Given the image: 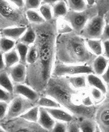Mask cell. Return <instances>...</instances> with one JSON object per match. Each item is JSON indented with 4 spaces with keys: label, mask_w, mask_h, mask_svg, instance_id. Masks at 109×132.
Returning <instances> with one entry per match:
<instances>
[{
    "label": "cell",
    "mask_w": 109,
    "mask_h": 132,
    "mask_svg": "<svg viewBox=\"0 0 109 132\" xmlns=\"http://www.w3.org/2000/svg\"><path fill=\"white\" fill-rule=\"evenodd\" d=\"M33 26L36 32L35 44L38 50V59L27 68L26 80L28 85L39 93H43L52 76L56 60V41L58 35L56 19Z\"/></svg>",
    "instance_id": "6da1fadb"
},
{
    "label": "cell",
    "mask_w": 109,
    "mask_h": 132,
    "mask_svg": "<svg viewBox=\"0 0 109 132\" xmlns=\"http://www.w3.org/2000/svg\"><path fill=\"white\" fill-rule=\"evenodd\" d=\"M96 57L88 49L86 39L80 34L73 31L57 35L55 52L57 61L66 64L91 65Z\"/></svg>",
    "instance_id": "7a4b0ae2"
},
{
    "label": "cell",
    "mask_w": 109,
    "mask_h": 132,
    "mask_svg": "<svg viewBox=\"0 0 109 132\" xmlns=\"http://www.w3.org/2000/svg\"><path fill=\"white\" fill-rule=\"evenodd\" d=\"M87 89L77 90L68 82L67 77L51 76L43 95H48L57 101L61 106L75 116L78 104Z\"/></svg>",
    "instance_id": "3957f363"
},
{
    "label": "cell",
    "mask_w": 109,
    "mask_h": 132,
    "mask_svg": "<svg viewBox=\"0 0 109 132\" xmlns=\"http://www.w3.org/2000/svg\"><path fill=\"white\" fill-rule=\"evenodd\" d=\"M97 14L98 10L96 5L94 4L88 5L85 10L81 11L68 10L66 15L64 16V19L69 23L75 32L80 34L88 21Z\"/></svg>",
    "instance_id": "277c9868"
},
{
    "label": "cell",
    "mask_w": 109,
    "mask_h": 132,
    "mask_svg": "<svg viewBox=\"0 0 109 132\" xmlns=\"http://www.w3.org/2000/svg\"><path fill=\"white\" fill-rule=\"evenodd\" d=\"M93 73L91 65L85 64H66L55 60L52 76L64 77L77 74H88Z\"/></svg>",
    "instance_id": "5b68a950"
},
{
    "label": "cell",
    "mask_w": 109,
    "mask_h": 132,
    "mask_svg": "<svg viewBox=\"0 0 109 132\" xmlns=\"http://www.w3.org/2000/svg\"><path fill=\"white\" fill-rule=\"evenodd\" d=\"M105 25L103 16L97 14L88 21L80 35L85 39H101Z\"/></svg>",
    "instance_id": "8992f818"
},
{
    "label": "cell",
    "mask_w": 109,
    "mask_h": 132,
    "mask_svg": "<svg viewBox=\"0 0 109 132\" xmlns=\"http://www.w3.org/2000/svg\"><path fill=\"white\" fill-rule=\"evenodd\" d=\"M94 119L99 131L109 132V98L106 97L96 104Z\"/></svg>",
    "instance_id": "52a82bcc"
},
{
    "label": "cell",
    "mask_w": 109,
    "mask_h": 132,
    "mask_svg": "<svg viewBox=\"0 0 109 132\" xmlns=\"http://www.w3.org/2000/svg\"><path fill=\"white\" fill-rule=\"evenodd\" d=\"M35 104H34L33 102L24 98L23 96L17 95V97L13 98L10 101L6 117L9 119L20 117V116L25 113L26 110H28Z\"/></svg>",
    "instance_id": "ba28073f"
},
{
    "label": "cell",
    "mask_w": 109,
    "mask_h": 132,
    "mask_svg": "<svg viewBox=\"0 0 109 132\" xmlns=\"http://www.w3.org/2000/svg\"><path fill=\"white\" fill-rule=\"evenodd\" d=\"M14 94L16 95H20L29 101L36 104L37 101L40 98V93L34 89L32 86L28 84L14 83Z\"/></svg>",
    "instance_id": "9c48e42d"
},
{
    "label": "cell",
    "mask_w": 109,
    "mask_h": 132,
    "mask_svg": "<svg viewBox=\"0 0 109 132\" xmlns=\"http://www.w3.org/2000/svg\"><path fill=\"white\" fill-rule=\"evenodd\" d=\"M9 74L14 83H23L26 80L27 67L26 64L19 62L9 68Z\"/></svg>",
    "instance_id": "30bf717a"
},
{
    "label": "cell",
    "mask_w": 109,
    "mask_h": 132,
    "mask_svg": "<svg viewBox=\"0 0 109 132\" xmlns=\"http://www.w3.org/2000/svg\"><path fill=\"white\" fill-rule=\"evenodd\" d=\"M50 116L56 120L61 121L65 122H69L72 121L75 116L71 112H69L67 109L64 107H55V108H45Z\"/></svg>",
    "instance_id": "8fae6325"
},
{
    "label": "cell",
    "mask_w": 109,
    "mask_h": 132,
    "mask_svg": "<svg viewBox=\"0 0 109 132\" xmlns=\"http://www.w3.org/2000/svg\"><path fill=\"white\" fill-rule=\"evenodd\" d=\"M56 120L50 116L48 110L44 107L39 109V116L38 119V123L45 131H52Z\"/></svg>",
    "instance_id": "7c38bea8"
},
{
    "label": "cell",
    "mask_w": 109,
    "mask_h": 132,
    "mask_svg": "<svg viewBox=\"0 0 109 132\" xmlns=\"http://www.w3.org/2000/svg\"><path fill=\"white\" fill-rule=\"evenodd\" d=\"M16 8L7 0H0V14L4 18L11 20H17L18 14Z\"/></svg>",
    "instance_id": "4fadbf2b"
},
{
    "label": "cell",
    "mask_w": 109,
    "mask_h": 132,
    "mask_svg": "<svg viewBox=\"0 0 109 132\" xmlns=\"http://www.w3.org/2000/svg\"><path fill=\"white\" fill-rule=\"evenodd\" d=\"M27 26H11L3 29L1 33L2 36L9 38L14 41H18L23 34L26 30Z\"/></svg>",
    "instance_id": "5bb4252c"
},
{
    "label": "cell",
    "mask_w": 109,
    "mask_h": 132,
    "mask_svg": "<svg viewBox=\"0 0 109 132\" xmlns=\"http://www.w3.org/2000/svg\"><path fill=\"white\" fill-rule=\"evenodd\" d=\"M70 85L77 90H84L88 89L87 74H77L66 76Z\"/></svg>",
    "instance_id": "9a60e30c"
},
{
    "label": "cell",
    "mask_w": 109,
    "mask_h": 132,
    "mask_svg": "<svg viewBox=\"0 0 109 132\" xmlns=\"http://www.w3.org/2000/svg\"><path fill=\"white\" fill-rule=\"evenodd\" d=\"M87 84L88 87H94L100 89L103 93L106 94L108 86L104 82V80L102 79L100 76L94 73H90V74H87Z\"/></svg>",
    "instance_id": "2e32d148"
},
{
    "label": "cell",
    "mask_w": 109,
    "mask_h": 132,
    "mask_svg": "<svg viewBox=\"0 0 109 132\" xmlns=\"http://www.w3.org/2000/svg\"><path fill=\"white\" fill-rule=\"evenodd\" d=\"M108 62L109 59L105 57L103 55L96 56L91 65L92 70H93V73L99 76H101L106 70Z\"/></svg>",
    "instance_id": "e0dca14e"
},
{
    "label": "cell",
    "mask_w": 109,
    "mask_h": 132,
    "mask_svg": "<svg viewBox=\"0 0 109 132\" xmlns=\"http://www.w3.org/2000/svg\"><path fill=\"white\" fill-rule=\"evenodd\" d=\"M81 131H99L98 125L94 119L77 118Z\"/></svg>",
    "instance_id": "ac0fdd59"
},
{
    "label": "cell",
    "mask_w": 109,
    "mask_h": 132,
    "mask_svg": "<svg viewBox=\"0 0 109 132\" xmlns=\"http://www.w3.org/2000/svg\"><path fill=\"white\" fill-rule=\"evenodd\" d=\"M52 8H53V15L54 19L64 17L69 10L66 1L65 0H61L58 2L55 3L54 5H52Z\"/></svg>",
    "instance_id": "d6986e66"
},
{
    "label": "cell",
    "mask_w": 109,
    "mask_h": 132,
    "mask_svg": "<svg viewBox=\"0 0 109 132\" xmlns=\"http://www.w3.org/2000/svg\"><path fill=\"white\" fill-rule=\"evenodd\" d=\"M39 106L35 104L34 106L30 107L28 110H26L25 113L20 116V118L30 122L38 123V119L39 116Z\"/></svg>",
    "instance_id": "ffe728a7"
},
{
    "label": "cell",
    "mask_w": 109,
    "mask_h": 132,
    "mask_svg": "<svg viewBox=\"0 0 109 132\" xmlns=\"http://www.w3.org/2000/svg\"><path fill=\"white\" fill-rule=\"evenodd\" d=\"M86 43L88 49L95 56H98L102 55L103 53V44L102 39H86Z\"/></svg>",
    "instance_id": "44dd1931"
},
{
    "label": "cell",
    "mask_w": 109,
    "mask_h": 132,
    "mask_svg": "<svg viewBox=\"0 0 109 132\" xmlns=\"http://www.w3.org/2000/svg\"><path fill=\"white\" fill-rule=\"evenodd\" d=\"M36 105L44 108H55V107H61V104L57 101L51 98L48 95H43L40 96V98L37 101Z\"/></svg>",
    "instance_id": "7402d4cb"
},
{
    "label": "cell",
    "mask_w": 109,
    "mask_h": 132,
    "mask_svg": "<svg viewBox=\"0 0 109 132\" xmlns=\"http://www.w3.org/2000/svg\"><path fill=\"white\" fill-rule=\"evenodd\" d=\"M35 40H36V32L34 29L33 26H27L25 32L23 34V35L19 39V41L30 46L35 44Z\"/></svg>",
    "instance_id": "603a6c76"
},
{
    "label": "cell",
    "mask_w": 109,
    "mask_h": 132,
    "mask_svg": "<svg viewBox=\"0 0 109 132\" xmlns=\"http://www.w3.org/2000/svg\"><path fill=\"white\" fill-rule=\"evenodd\" d=\"M14 85L9 72L5 70L0 71V86L14 94Z\"/></svg>",
    "instance_id": "cb8c5ba5"
},
{
    "label": "cell",
    "mask_w": 109,
    "mask_h": 132,
    "mask_svg": "<svg viewBox=\"0 0 109 132\" xmlns=\"http://www.w3.org/2000/svg\"><path fill=\"white\" fill-rule=\"evenodd\" d=\"M26 17L27 20L33 25L42 24L45 22L39 11L35 9H29L26 11Z\"/></svg>",
    "instance_id": "d4e9b609"
},
{
    "label": "cell",
    "mask_w": 109,
    "mask_h": 132,
    "mask_svg": "<svg viewBox=\"0 0 109 132\" xmlns=\"http://www.w3.org/2000/svg\"><path fill=\"white\" fill-rule=\"evenodd\" d=\"M4 60L6 68H9L20 62V57L15 48L4 53Z\"/></svg>",
    "instance_id": "484cf974"
},
{
    "label": "cell",
    "mask_w": 109,
    "mask_h": 132,
    "mask_svg": "<svg viewBox=\"0 0 109 132\" xmlns=\"http://www.w3.org/2000/svg\"><path fill=\"white\" fill-rule=\"evenodd\" d=\"M56 27L58 35L66 34L73 32L72 27L71 26V25L69 24L67 20L64 19V17L56 19Z\"/></svg>",
    "instance_id": "4316f807"
},
{
    "label": "cell",
    "mask_w": 109,
    "mask_h": 132,
    "mask_svg": "<svg viewBox=\"0 0 109 132\" xmlns=\"http://www.w3.org/2000/svg\"><path fill=\"white\" fill-rule=\"evenodd\" d=\"M69 10L81 11H84L88 7V4L86 0H66Z\"/></svg>",
    "instance_id": "83f0119b"
},
{
    "label": "cell",
    "mask_w": 109,
    "mask_h": 132,
    "mask_svg": "<svg viewBox=\"0 0 109 132\" xmlns=\"http://www.w3.org/2000/svg\"><path fill=\"white\" fill-rule=\"evenodd\" d=\"M29 47V45L24 44L20 41H19L16 44L15 47H14L17 50L18 56L20 57V62L26 64V56L28 53Z\"/></svg>",
    "instance_id": "f1b7e54d"
},
{
    "label": "cell",
    "mask_w": 109,
    "mask_h": 132,
    "mask_svg": "<svg viewBox=\"0 0 109 132\" xmlns=\"http://www.w3.org/2000/svg\"><path fill=\"white\" fill-rule=\"evenodd\" d=\"M87 91H88L89 95L90 96L94 104H96V105L98 104L99 103H100L101 101H103V99L105 98V94L103 93L100 89H99L97 88L88 87Z\"/></svg>",
    "instance_id": "f546056e"
},
{
    "label": "cell",
    "mask_w": 109,
    "mask_h": 132,
    "mask_svg": "<svg viewBox=\"0 0 109 132\" xmlns=\"http://www.w3.org/2000/svg\"><path fill=\"white\" fill-rule=\"evenodd\" d=\"M15 45H16L15 41L9 38L5 37V36H2L0 38V50L3 53H7L14 49L15 47Z\"/></svg>",
    "instance_id": "4dcf8cb0"
},
{
    "label": "cell",
    "mask_w": 109,
    "mask_h": 132,
    "mask_svg": "<svg viewBox=\"0 0 109 132\" xmlns=\"http://www.w3.org/2000/svg\"><path fill=\"white\" fill-rule=\"evenodd\" d=\"M38 11L42 14L43 18L45 21H50L51 20L54 19L53 15V8L52 5L46 3H42L41 6L38 8Z\"/></svg>",
    "instance_id": "1f68e13d"
},
{
    "label": "cell",
    "mask_w": 109,
    "mask_h": 132,
    "mask_svg": "<svg viewBox=\"0 0 109 132\" xmlns=\"http://www.w3.org/2000/svg\"><path fill=\"white\" fill-rule=\"evenodd\" d=\"M38 59V50L35 44H32L29 46L28 53L26 56V65H30L34 64Z\"/></svg>",
    "instance_id": "d6a6232c"
},
{
    "label": "cell",
    "mask_w": 109,
    "mask_h": 132,
    "mask_svg": "<svg viewBox=\"0 0 109 132\" xmlns=\"http://www.w3.org/2000/svg\"><path fill=\"white\" fill-rule=\"evenodd\" d=\"M98 14L103 16L109 10V0H95Z\"/></svg>",
    "instance_id": "836d02e7"
},
{
    "label": "cell",
    "mask_w": 109,
    "mask_h": 132,
    "mask_svg": "<svg viewBox=\"0 0 109 132\" xmlns=\"http://www.w3.org/2000/svg\"><path fill=\"white\" fill-rule=\"evenodd\" d=\"M13 93L0 86V101L9 103L13 98Z\"/></svg>",
    "instance_id": "e575fe53"
},
{
    "label": "cell",
    "mask_w": 109,
    "mask_h": 132,
    "mask_svg": "<svg viewBox=\"0 0 109 132\" xmlns=\"http://www.w3.org/2000/svg\"><path fill=\"white\" fill-rule=\"evenodd\" d=\"M25 8L26 10L35 9L37 10L42 4V0H24Z\"/></svg>",
    "instance_id": "d590c367"
},
{
    "label": "cell",
    "mask_w": 109,
    "mask_h": 132,
    "mask_svg": "<svg viewBox=\"0 0 109 132\" xmlns=\"http://www.w3.org/2000/svg\"><path fill=\"white\" fill-rule=\"evenodd\" d=\"M68 123L61 121H56L51 131H67Z\"/></svg>",
    "instance_id": "8d00e7d4"
},
{
    "label": "cell",
    "mask_w": 109,
    "mask_h": 132,
    "mask_svg": "<svg viewBox=\"0 0 109 132\" xmlns=\"http://www.w3.org/2000/svg\"><path fill=\"white\" fill-rule=\"evenodd\" d=\"M67 131L71 132H77L81 131L80 128H79V125H78V121L77 119V118H75L72 121L68 122V129Z\"/></svg>",
    "instance_id": "74e56055"
},
{
    "label": "cell",
    "mask_w": 109,
    "mask_h": 132,
    "mask_svg": "<svg viewBox=\"0 0 109 132\" xmlns=\"http://www.w3.org/2000/svg\"><path fill=\"white\" fill-rule=\"evenodd\" d=\"M9 103L0 101V120L5 119L7 116L9 110Z\"/></svg>",
    "instance_id": "f35d334b"
},
{
    "label": "cell",
    "mask_w": 109,
    "mask_h": 132,
    "mask_svg": "<svg viewBox=\"0 0 109 132\" xmlns=\"http://www.w3.org/2000/svg\"><path fill=\"white\" fill-rule=\"evenodd\" d=\"M7 1L18 9H21L24 7H25L24 0H7Z\"/></svg>",
    "instance_id": "ab89813d"
},
{
    "label": "cell",
    "mask_w": 109,
    "mask_h": 132,
    "mask_svg": "<svg viewBox=\"0 0 109 132\" xmlns=\"http://www.w3.org/2000/svg\"><path fill=\"white\" fill-rule=\"evenodd\" d=\"M101 39L102 41H109V24H108V23H105V25Z\"/></svg>",
    "instance_id": "60d3db41"
},
{
    "label": "cell",
    "mask_w": 109,
    "mask_h": 132,
    "mask_svg": "<svg viewBox=\"0 0 109 132\" xmlns=\"http://www.w3.org/2000/svg\"><path fill=\"white\" fill-rule=\"evenodd\" d=\"M103 53L102 55L109 59V41H103Z\"/></svg>",
    "instance_id": "b9f144b4"
},
{
    "label": "cell",
    "mask_w": 109,
    "mask_h": 132,
    "mask_svg": "<svg viewBox=\"0 0 109 132\" xmlns=\"http://www.w3.org/2000/svg\"><path fill=\"white\" fill-rule=\"evenodd\" d=\"M100 77H102V79L104 80V82H105V84L107 85V86H109V62H108V67H107V68H106V70L105 71V72L102 74Z\"/></svg>",
    "instance_id": "7bdbcfd3"
},
{
    "label": "cell",
    "mask_w": 109,
    "mask_h": 132,
    "mask_svg": "<svg viewBox=\"0 0 109 132\" xmlns=\"http://www.w3.org/2000/svg\"><path fill=\"white\" fill-rule=\"evenodd\" d=\"M6 68L5 60H4V53L0 50V71H3Z\"/></svg>",
    "instance_id": "ee69618b"
},
{
    "label": "cell",
    "mask_w": 109,
    "mask_h": 132,
    "mask_svg": "<svg viewBox=\"0 0 109 132\" xmlns=\"http://www.w3.org/2000/svg\"><path fill=\"white\" fill-rule=\"evenodd\" d=\"M59 1L61 0H42V3H46V4H49L50 5H53Z\"/></svg>",
    "instance_id": "f6af8a7d"
},
{
    "label": "cell",
    "mask_w": 109,
    "mask_h": 132,
    "mask_svg": "<svg viewBox=\"0 0 109 132\" xmlns=\"http://www.w3.org/2000/svg\"><path fill=\"white\" fill-rule=\"evenodd\" d=\"M103 17L105 19V23H108L109 24V10L103 15Z\"/></svg>",
    "instance_id": "bcb514c9"
},
{
    "label": "cell",
    "mask_w": 109,
    "mask_h": 132,
    "mask_svg": "<svg viewBox=\"0 0 109 132\" xmlns=\"http://www.w3.org/2000/svg\"><path fill=\"white\" fill-rule=\"evenodd\" d=\"M88 5H94L95 4V0H86Z\"/></svg>",
    "instance_id": "7dc6e473"
},
{
    "label": "cell",
    "mask_w": 109,
    "mask_h": 132,
    "mask_svg": "<svg viewBox=\"0 0 109 132\" xmlns=\"http://www.w3.org/2000/svg\"><path fill=\"white\" fill-rule=\"evenodd\" d=\"M105 96H106V97H108L109 98V86H108V89H107V92H106Z\"/></svg>",
    "instance_id": "c3c4849f"
},
{
    "label": "cell",
    "mask_w": 109,
    "mask_h": 132,
    "mask_svg": "<svg viewBox=\"0 0 109 132\" xmlns=\"http://www.w3.org/2000/svg\"><path fill=\"white\" fill-rule=\"evenodd\" d=\"M5 131V129L2 125H0V131Z\"/></svg>",
    "instance_id": "681fc988"
},
{
    "label": "cell",
    "mask_w": 109,
    "mask_h": 132,
    "mask_svg": "<svg viewBox=\"0 0 109 132\" xmlns=\"http://www.w3.org/2000/svg\"><path fill=\"white\" fill-rule=\"evenodd\" d=\"M2 37V33H1V31H0V38Z\"/></svg>",
    "instance_id": "f907efd6"
}]
</instances>
